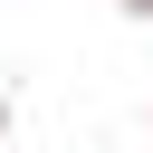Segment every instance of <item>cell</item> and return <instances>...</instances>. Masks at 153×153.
<instances>
[{
	"mask_svg": "<svg viewBox=\"0 0 153 153\" xmlns=\"http://www.w3.org/2000/svg\"><path fill=\"white\" fill-rule=\"evenodd\" d=\"M10 134H19V96L0 86V153H10Z\"/></svg>",
	"mask_w": 153,
	"mask_h": 153,
	"instance_id": "obj_1",
	"label": "cell"
},
{
	"mask_svg": "<svg viewBox=\"0 0 153 153\" xmlns=\"http://www.w3.org/2000/svg\"><path fill=\"white\" fill-rule=\"evenodd\" d=\"M115 10H124V19H143V29H153V0H115Z\"/></svg>",
	"mask_w": 153,
	"mask_h": 153,
	"instance_id": "obj_2",
	"label": "cell"
}]
</instances>
